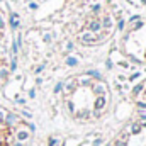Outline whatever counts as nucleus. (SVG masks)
<instances>
[{"label": "nucleus", "mask_w": 146, "mask_h": 146, "mask_svg": "<svg viewBox=\"0 0 146 146\" xmlns=\"http://www.w3.org/2000/svg\"><path fill=\"white\" fill-rule=\"evenodd\" d=\"M65 106L73 119L82 122H90L99 119L109 107L110 92L107 83L94 75V73H83L76 75L63 90Z\"/></svg>", "instance_id": "f257e3e1"}, {"label": "nucleus", "mask_w": 146, "mask_h": 146, "mask_svg": "<svg viewBox=\"0 0 146 146\" xmlns=\"http://www.w3.org/2000/svg\"><path fill=\"white\" fill-rule=\"evenodd\" d=\"M33 127L19 115L0 109V146H21L31 138Z\"/></svg>", "instance_id": "f03ea898"}, {"label": "nucleus", "mask_w": 146, "mask_h": 146, "mask_svg": "<svg viewBox=\"0 0 146 146\" xmlns=\"http://www.w3.org/2000/svg\"><path fill=\"white\" fill-rule=\"evenodd\" d=\"M122 51L127 58L146 65V19H136L122 36Z\"/></svg>", "instance_id": "7ed1b4c3"}, {"label": "nucleus", "mask_w": 146, "mask_h": 146, "mask_svg": "<svg viewBox=\"0 0 146 146\" xmlns=\"http://www.w3.org/2000/svg\"><path fill=\"white\" fill-rule=\"evenodd\" d=\"M109 146H146V119L124 127Z\"/></svg>", "instance_id": "20e7f679"}, {"label": "nucleus", "mask_w": 146, "mask_h": 146, "mask_svg": "<svg viewBox=\"0 0 146 146\" xmlns=\"http://www.w3.org/2000/svg\"><path fill=\"white\" fill-rule=\"evenodd\" d=\"M133 100H134L138 106L146 107V80H143V82L133 90Z\"/></svg>", "instance_id": "39448f33"}, {"label": "nucleus", "mask_w": 146, "mask_h": 146, "mask_svg": "<svg viewBox=\"0 0 146 146\" xmlns=\"http://www.w3.org/2000/svg\"><path fill=\"white\" fill-rule=\"evenodd\" d=\"M7 80V51L3 48V36L0 33V83Z\"/></svg>", "instance_id": "423d86ee"}]
</instances>
